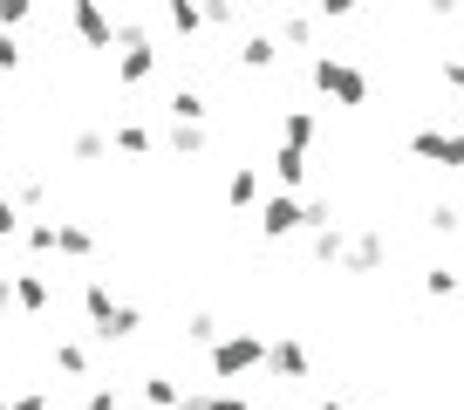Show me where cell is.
Here are the masks:
<instances>
[{"label": "cell", "mask_w": 464, "mask_h": 410, "mask_svg": "<svg viewBox=\"0 0 464 410\" xmlns=\"http://www.w3.org/2000/svg\"><path fill=\"white\" fill-rule=\"evenodd\" d=\"M423 294H430V301H450V294H458V267H423Z\"/></svg>", "instance_id": "obj_22"}, {"label": "cell", "mask_w": 464, "mask_h": 410, "mask_svg": "<svg viewBox=\"0 0 464 410\" xmlns=\"http://www.w3.org/2000/svg\"><path fill=\"white\" fill-rule=\"evenodd\" d=\"M198 15H205V28H239V7H232V0H212Z\"/></svg>", "instance_id": "obj_29"}, {"label": "cell", "mask_w": 464, "mask_h": 410, "mask_svg": "<svg viewBox=\"0 0 464 410\" xmlns=\"http://www.w3.org/2000/svg\"><path fill=\"white\" fill-rule=\"evenodd\" d=\"M164 28H171L178 42H198V34H205V15L191 7V0H171V7H164Z\"/></svg>", "instance_id": "obj_18"}, {"label": "cell", "mask_w": 464, "mask_h": 410, "mask_svg": "<svg viewBox=\"0 0 464 410\" xmlns=\"http://www.w3.org/2000/svg\"><path fill=\"white\" fill-rule=\"evenodd\" d=\"M55 253L89 260V253H96V233H89V226H75V220H55Z\"/></svg>", "instance_id": "obj_17"}, {"label": "cell", "mask_w": 464, "mask_h": 410, "mask_svg": "<svg viewBox=\"0 0 464 410\" xmlns=\"http://www.w3.org/2000/svg\"><path fill=\"white\" fill-rule=\"evenodd\" d=\"M21 21H28V0H0V34L21 28Z\"/></svg>", "instance_id": "obj_33"}, {"label": "cell", "mask_w": 464, "mask_h": 410, "mask_svg": "<svg viewBox=\"0 0 464 410\" xmlns=\"http://www.w3.org/2000/svg\"><path fill=\"white\" fill-rule=\"evenodd\" d=\"M178 410H253L239 390H198V396H178Z\"/></svg>", "instance_id": "obj_19"}, {"label": "cell", "mask_w": 464, "mask_h": 410, "mask_svg": "<svg viewBox=\"0 0 464 410\" xmlns=\"http://www.w3.org/2000/svg\"><path fill=\"white\" fill-rule=\"evenodd\" d=\"M423 226H430V233H444V239H450V233H458V205H444V199H437L430 212H423Z\"/></svg>", "instance_id": "obj_28"}, {"label": "cell", "mask_w": 464, "mask_h": 410, "mask_svg": "<svg viewBox=\"0 0 464 410\" xmlns=\"http://www.w3.org/2000/svg\"><path fill=\"white\" fill-rule=\"evenodd\" d=\"M266 171H274V178H280V191H287V199H294V191L307 185V151H287V144H280Z\"/></svg>", "instance_id": "obj_15"}, {"label": "cell", "mask_w": 464, "mask_h": 410, "mask_svg": "<svg viewBox=\"0 0 464 410\" xmlns=\"http://www.w3.org/2000/svg\"><path fill=\"white\" fill-rule=\"evenodd\" d=\"M307 83H314L328 102H342V110H362L369 102V69L348 62V55H307Z\"/></svg>", "instance_id": "obj_1"}, {"label": "cell", "mask_w": 464, "mask_h": 410, "mask_svg": "<svg viewBox=\"0 0 464 410\" xmlns=\"http://www.w3.org/2000/svg\"><path fill=\"white\" fill-rule=\"evenodd\" d=\"M0 410H48V390H21V396H0Z\"/></svg>", "instance_id": "obj_31"}, {"label": "cell", "mask_w": 464, "mask_h": 410, "mask_svg": "<svg viewBox=\"0 0 464 410\" xmlns=\"http://www.w3.org/2000/svg\"><path fill=\"white\" fill-rule=\"evenodd\" d=\"M69 28L82 34L89 55H110V48H116V21L102 15V7H89V0H75V7H69Z\"/></svg>", "instance_id": "obj_5"}, {"label": "cell", "mask_w": 464, "mask_h": 410, "mask_svg": "<svg viewBox=\"0 0 464 410\" xmlns=\"http://www.w3.org/2000/svg\"><path fill=\"white\" fill-rule=\"evenodd\" d=\"M178 396H185V390H178L171 376H144V404L150 410H178Z\"/></svg>", "instance_id": "obj_25"}, {"label": "cell", "mask_w": 464, "mask_h": 410, "mask_svg": "<svg viewBox=\"0 0 464 410\" xmlns=\"http://www.w3.org/2000/svg\"><path fill=\"white\" fill-rule=\"evenodd\" d=\"M69 151H75V164H102L110 137H102V131H75V137H69Z\"/></svg>", "instance_id": "obj_24"}, {"label": "cell", "mask_w": 464, "mask_h": 410, "mask_svg": "<svg viewBox=\"0 0 464 410\" xmlns=\"http://www.w3.org/2000/svg\"><path fill=\"white\" fill-rule=\"evenodd\" d=\"M266 369H274V376H287V383H307V369H314V356H307V342L280 336V342H266Z\"/></svg>", "instance_id": "obj_9"}, {"label": "cell", "mask_w": 464, "mask_h": 410, "mask_svg": "<svg viewBox=\"0 0 464 410\" xmlns=\"http://www.w3.org/2000/svg\"><path fill=\"white\" fill-rule=\"evenodd\" d=\"M164 151L171 158H205L212 151V123H164Z\"/></svg>", "instance_id": "obj_10"}, {"label": "cell", "mask_w": 464, "mask_h": 410, "mask_svg": "<svg viewBox=\"0 0 464 410\" xmlns=\"http://www.w3.org/2000/svg\"><path fill=\"white\" fill-rule=\"evenodd\" d=\"M185 342H191V349H212V342H218V315H205V308H198V315L185 322Z\"/></svg>", "instance_id": "obj_26"}, {"label": "cell", "mask_w": 464, "mask_h": 410, "mask_svg": "<svg viewBox=\"0 0 464 410\" xmlns=\"http://www.w3.org/2000/svg\"><path fill=\"white\" fill-rule=\"evenodd\" d=\"M116 151H123V158H150V151H158L150 123H116Z\"/></svg>", "instance_id": "obj_20"}, {"label": "cell", "mask_w": 464, "mask_h": 410, "mask_svg": "<svg viewBox=\"0 0 464 410\" xmlns=\"http://www.w3.org/2000/svg\"><path fill=\"white\" fill-rule=\"evenodd\" d=\"M382 260H390V239L369 226V233H348V247H342V267L348 274H382Z\"/></svg>", "instance_id": "obj_6"}, {"label": "cell", "mask_w": 464, "mask_h": 410, "mask_svg": "<svg viewBox=\"0 0 464 410\" xmlns=\"http://www.w3.org/2000/svg\"><path fill=\"white\" fill-rule=\"evenodd\" d=\"M260 233L266 239H294V233H301V199H287V191L260 199Z\"/></svg>", "instance_id": "obj_8"}, {"label": "cell", "mask_w": 464, "mask_h": 410, "mask_svg": "<svg viewBox=\"0 0 464 410\" xmlns=\"http://www.w3.org/2000/svg\"><path fill=\"white\" fill-rule=\"evenodd\" d=\"M314 410H355V404H348V396H321Z\"/></svg>", "instance_id": "obj_36"}, {"label": "cell", "mask_w": 464, "mask_h": 410, "mask_svg": "<svg viewBox=\"0 0 464 410\" xmlns=\"http://www.w3.org/2000/svg\"><path fill=\"white\" fill-rule=\"evenodd\" d=\"M342 247H348V233H342V226H328V233H307V253H314L321 267H328V260H342Z\"/></svg>", "instance_id": "obj_23"}, {"label": "cell", "mask_w": 464, "mask_h": 410, "mask_svg": "<svg viewBox=\"0 0 464 410\" xmlns=\"http://www.w3.org/2000/svg\"><path fill=\"white\" fill-rule=\"evenodd\" d=\"M274 62H280V42H274V34H246V42H239V69L266 75Z\"/></svg>", "instance_id": "obj_16"}, {"label": "cell", "mask_w": 464, "mask_h": 410, "mask_svg": "<svg viewBox=\"0 0 464 410\" xmlns=\"http://www.w3.org/2000/svg\"><path fill=\"white\" fill-rule=\"evenodd\" d=\"M458 131H464V110H458Z\"/></svg>", "instance_id": "obj_38"}, {"label": "cell", "mask_w": 464, "mask_h": 410, "mask_svg": "<svg viewBox=\"0 0 464 410\" xmlns=\"http://www.w3.org/2000/svg\"><path fill=\"white\" fill-rule=\"evenodd\" d=\"M82 315H89V328H96V342H130L137 328H144V315H137L130 301H116L102 280H82Z\"/></svg>", "instance_id": "obj_2"}, {"label": "cell", "mask_w": 464, "mask_h": 410, "mask_svg": "<svg viewBox=\"0 0 464 410\" xmlns=\"http://www.w3.org/2000/svg\"><path fill=\"white\" fill-rule=\"evenodd\" d=\"M314 34H321V15H274V42L314 48Z\"/></svg>", "instance_id": "obj_14"}, {"label": "cell", "mask_w": 464, "mask_h": 410, "mask_svg": "<svg viewBox=\"0 0 464 410\" xmlns=\"http://www.w3.org/2000/svg\"><path fill=\"white\" fill-rule=\"evenodd\" d=\"M226 205L232 212H253V205H260V164H239V171L226 178Z\"/></svg>", "instance_id": "obj_13"}, {"label": "cell", "mask_w": 464, "mask_h": 410, "mask_svg": "<svg viewBox=\"0 0 464 410\" xmlns=\"http://www.w3.org/2000/svg\"><path fill=\"white\" fill-rule=\"evenodd\" d=\"M89 410H123V396H116V383H96V390H89Z\"/></svg>", "instance_id": "obj_32"}, {"label": "cell", "mask_w": 464, "mask_h": 410, "mask_svg": "<svg viewBox=\"0 0 464 410\" xmlns=\"http://www.w3.org/2000/svg\"><path fill=\"white\" fill-rule=\"evenodd\" d=\"M21 226H28V212H21V205H14V199H0V239H14V233H21Z\"/></svg>", "instance_id": "obj_30"}, {"label": "cell", "mask_w": 464, "mask_h": 410, "mask_svg": "<svg viewBox=\"0 0 464 410\" xmlns=\"http://www.w3.org/2000/svg\"><path fill=\"white\" fill-rule=\"evenodd\" d=\"M0 199H7V171H0Z\"/></svg>", "instance_id": "obj_37"}, {"label": "cell", "mask_w": 464, "mask_h": 410, "mask_svg": "<svg viewBox=\"0 0 464 410\" xmlns=\"http://www.w3.org/2000/svg\"><path fill=\"white\" fill-rule=\"evenodd\" d=\"M158 69H164V48H158V42H137V48H123V55H116V89H137V83H150Z\"/></svg>", "instance_id": "obj_7"}, {"label": "cell", "mask_w": 464, "mask_h": 410, "mask_svg": "<svg viewBox=\"0 0 464 410\" xmlns=\"http://www.w3.org/2000/svg\"><path fill=\"white\" fill-rule=\"evenodd\" d=\"M444 83H450V89L464 96V55H458V62H444Z\"/></svg>", "instance_id": "obj_35"}, {"label": "cell", "mask_w": 464, "mask_h": 410, "mask_svg": "<svg viewBox=\"0 0 464 410\" xmlns=\"http://www.w3.org/2000/svg\"><path fill=\"white\" fill-rule=\"evenodd\" d=\"M314 137H321V117H314V110H280V144H287V151H307Z\"/></svg>", "instance_id": "obj_12"}, {"label": "cell", "mask_w": 464, "mask_h": 410, "mask_svg": "<svg viewBox=\"0 0 464 410\" xmlns=\"http://www.w3.org/2000/svg\"><path fill=\"white\" fill-rule=\"evenodd\" d=\"M14 301L28 308V315H42V308H48V280L42 274H14Z\"/></svg>", "instance_id": "obj_21"}, {"label": "cell", "mask_w": 464, "mask_h": 410, "mask_svg": "<svg viewBox=\"0 0 464 410\" xmlns=\"http://www.w3.org/2000/svg\"><path fill=\"white\" fill-rule=\"evenodd\" d=\"M21 69V42H14V34H0V75H14Z\"/></svg>", "instance_id": "obj_34"}, {"label": "cell", "mask_w": 464, "mask_h": 410, "mask_svg": "<svg viewBox=\"0 0 464 410\" xmlns=\"http://www.w3.org/2000/svg\"><path fill=\"white\" fill-rule=\"evenodd\" d=\"M205 363H212L218 383H239V376H253V369H266V336L232 328V336H218L212 349H205Z\"/></svg>", "instance_id": "obj_3"}, {"label": "cell", "mask_w": 464, "mask_h": 410, "mask_svg": "<svg viewBox=\"0 0 464 410\" xmlns=\"http://www.w3.org/2000/svg\"><path fill=\"white\" fill-rule=\"evenodd\" d=\"M410 158H417V164H444V171H464V131H437V123H423V131H410Z\"/></svg>", "instance_id": "obj_4"}, {"label": "cell", "mask_w": 464, "mask_h": 410, "mask_svg": "<svg viewBox=\"0 0 464 410\" xmlns=\"http://www.w3.org/2000/svg\"><path fill=\"white\" fill-rule=\"evenodd\" d=\"M205 117H212L205 89H171V96H164V123H205Z\"/></svg>", "instance_id": "obj_11"}, {"label": "cell", "mask_w": 464, "mask_h": 410, "mask_svg": "<svg viewBox=\"0 0 464 410\" xmlns=\"http://www.w3.org/2000/svg\"><path fill=\"white\" fill-rule=\"evenodd\" d=\"M55 369L62 376H89V349L82 342H55Z\"/></svg>", "instance_id": "obj_27"}]
</instances>
